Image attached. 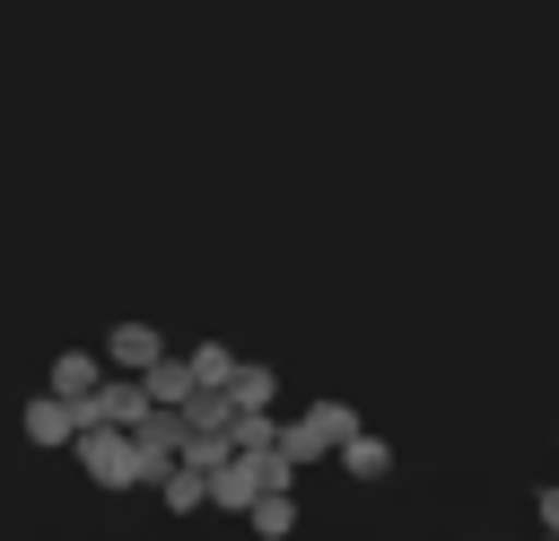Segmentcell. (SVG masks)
<instances>
[{
	"instance_id": "1",
	"label": "cell",
	"mask_w": 559,
	"mask_h": 541,
	"mask_svg": "<svg viewBox=\"0 0 559 541\" xmlns=\"http://www.w3.org/2000/svg\"><path fill=\"white\" fill-rule=\"evenodd\" d=\"M349 428H358V410H349V401H306V410H297V419L280 428V454H288V462L306 471V462L341 454V436H349Z\"/></svg>"
},
{
	"instance_id": "2",
	"label": "cell",
	"mask_w": 559,
	"mask_h": 541,
	"mask_svg": "<svg viewBox=\"0 0 559 541\" xmlns=\"http://www.w3.org/2000/svg\"><path fill=\"white\" fill-rule=\"evenodd\" d=\"M70 454H79V471H87L96 489H131V480H140V454H131V428H114V419H87V428L70 436Z\"/></svg>"
},
{
	"instance_id": "3",
	"label": "cell",
	"mask_w": 559,
	"mask_h": 541,
	"mask_svg": "<svg viewBox=\"0 0 559 541\" xmlns=\"http://www.w3.org/2000/svg\"><path fill=\"white\" fill-rule=\"evenodd\" d=\"M157 349H166V332H157V323H114V332H105V366H122V375H140Z\"/></svg>"
},
{
	"instance_id": "4",
	"label": "cell",
	"mask_w": 559,
	"mask_h": 541,
	"mask_svg": "<svg viewBox=\"0 0 559 541\" xmlns=\"http://www.w3.org/2000/svg\"><path fill=\"white\" fill-rule=\"evenodd\" d=\"M79 428H87L79 401H61V393H35V401H26V436H35V445H70Z\"/></svg>"
},
{
	"instance_id": "5",
	"label": "cell",
	"mask_w": 559,
	"mask_h": 541,
	"mask_svg": "<svg viewBox=\"0 0 559 541\" xmlns=\"http://www.w3.org/2000/svg\"><path fill=\"white\" fill-rule=\"evenodd\" d=\"M96 384H105V358H96V349H61V358H52V384H44V393H61V401H87Z\"/></svg>"
},
{
	"instance_id": "6",
	"label": "cell",
	"mask_w": 559,
	"mask_h": 541,
	"mask_svg": "<svg viewBox=\"0 0 559 541\" xmlns=\"http://www.w3.org/2000/svg\"><path fill=\"white\" fill-rule=\"evenodd\" d=\"M218 393H227V410H271V401H280V375H271V366H262V358H253V366H245V358H236V366H227V384H218Z\"/></svg>"
},
{
	"instance_id": "7",
	"label": "cell",
	"mask_w": 559,
	"mask_h": 541,
	"mask_svg": "<svg viewBox=\"0 0 559 541\" xmlns=\"http://www.w3.org/2000/svg\"><path fill=\"white\" fill-rule=\"evenodd\" d=\"M341 471H349V480H384V471H393V445H384L376 428H349V436H341Z\"/></svg>"
},
{
	"instance_id": "8",
	"label": "cell",
	"mask_w": 559,
	"mask_h": 541,
	"mask_svg": "<svg viewBox=\"0 0 559 541\" xmlns=\"http://www.w3.org/2000/svg\"><path fill=\"white\" fill-rule=\"evenodd\" d=\"M140 384H148V401H157V410H175V401H183V393H192V366H183V358H175V349H157V358H148V366H140Z\"/></svg>"
},
{
	"instance_id": "9",
	"label": "cell",
	"mask_w": 559,
	"mask_h": 541,
	"mask_svg": "<svg viewBox=\"0 0 559 541\" xmlns=\"http://www.w3.org/2000/svg\"><path fill=\"white\" fill-rule=\"evenodd\" d=\"M245 524H253L262 541H288V532H297V497H288V489H262V497L245 506Z\"/></svg>"
},
{
	"instance_id": "10",
	"label": "cell",
	"mask_w": 559,
	"mask_h": 541,
	"mask_svg": "<svg viewBox=\"0 0 559 541\" xmlns=\"http://www.w3.org/2000/svg\"><path fill=\"white\" fill-rule=\"evenodd\" d=\"M183 366H192V384H227V366H236V349H218V340H201V349H192Z\"/></svg>"
},
{
	"instance_id": "11",
	"label": "cell",
	"mask_w": 559,
	"mask_h": 541,
	"mask_svg": "<svg viewBox=\"0 0 559 541\" xmlns=\"http://www.w3.org/2000/svg\"><path fill=\"white\" fill-rule=\"evenodd\" d=\"M533 515H542V532L559 541V489H542V497H533Z\"/></svg>"
}]
</instances>
